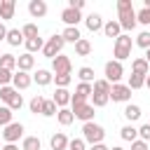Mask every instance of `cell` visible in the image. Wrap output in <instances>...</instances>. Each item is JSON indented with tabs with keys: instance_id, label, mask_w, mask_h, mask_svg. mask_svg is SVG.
<instances>
[{
	"instance_id": "1",
	"label": "cell",
	"mask_w": 150,
	"mask_h": 150,
	"mask_svg": "<svg viewBox=\"0 0 150 150\" xmlns=\"http://www.w3.org/2000/svg\"><path fill=\"white\" fill-rule=\"evenodd\" d=\"M117 23L127 33L136 28V12H134L131 0H117Z\"/></svg>"
},
{
	"instance_id": "2",
	"label": "cell",
	"mask_w": 150,
	"mask_h": 150,
	"mask_svg": "<svg viewBox=\"0 0 150 150\" xmlns=\"http://www.w3.org/2000/svg\"><path fill=\"white\" fill-rule=\"evenodd\" d=\"M70 112L77 117V120H82V122H94V105L87 101V98H82V96H70Z\"/></svg>"
},
{
	"instance_id": "3",
	"label": "cell",
	"mask_w": 150,
	"mask_h": 150,
	"mask_svg": "<svg viewBox=\"0 0 150 150\" xmlns=\"http://www.w3.org/2000/svg\"><path fill=\"white\" fill-rule=\"evenodd\" d=\"M110 82L103 77V80H94V84H91V105L94 108H103L108 101H110Z\"/></svg>"
},
{
	"instance_id": "4",
	"label": "cell",
	"mask_w": 150,
	"mask_h": 150,
	"mask_svg": "<svg viewBox=\"0 0 150 150\" xmlns=\"http://www.w3.org/2000/svg\"><path fill=\"white\" fill-rule=\"evenodd\" d=\"M103 136H105V129L96 122H84L82 124V141L89 143V145H96V143H103Z\"/></svg>"
},
{
	"instance_id": "5",
	"label": "cell",
	"mask_w": 150,
	"mask_h": 150,
	"mask_svg": "<svg viewBox=\"0 0 150 150\" xmlns=\"http://www.w3.org/2000/svg\"><path fill=\"white\" fill-rule=\"evenodd\" d=\"M131 47H134V42H131V38L127 35V33H122L117 40H115V47H112V56H115V61H124V59H129L131 56Z\"/></svg>"
},
{
	"instance_id": "6",
	"label": "cell",
	"mask_w": 150,
	"mask_h": 150,
	"mask_svg": "<svg viewBox=\"0 0 150 150\" xmlns=\"http://www.w3.org/2000/svg\"><path fill=\"white\" fill-rule=\"evenodd\" d=\"M0 101H5L9 110H19V108L23 105L21 94H19L14 87H9V84H7V87H0Z\"/></svg>"
},
{
	"instance_id": "7",
	"label": "cell",
	"mask_w": 150,
	"mask_h": 150,
	"mask_svg": "<svg viewBox=\"0 0 150 150\" xmlns=\"http://www.w3.org/2000/svg\"><path fill=\"white\" fill-rule=\"evenodd\" d=\"M63 38L61 35H52L47 42H45V47H42V54L47 56V59H56L59 54H61V49H63Z\"/></svg>"
},
{
	"instance_id": "8",
	"label": "cell",
	"mask_w": 150,
	"mask_h": 150,
	"mask_svg": "<svg viewBox=\"0 0 150 150\" xmlns=\"http://www.w3.org/2000/svg\"><path fill=\"white\" fill-rule=\"evenodd\" d=\"M122 75H124V66L120 63V61H108L105 63V80L110 82V84H117L120 80H122Z\"/></svg>"
},
{
	"instance_id": "9",
	"label": "cell",
	"mask_w": 150,
	"mask_h": 150,
	"mask_svg": "<svg viewBox=\"0 0 150 150\" xmlns=\"http://www.w3.org/2000/svg\"><path fill=\"white\" fill-rule=\"evenodd\" d=\"M19 138H23V124L21 122H9L2 131V141L5 143H16Z\"/></svg>"
},
{
	"instance_id": "10",
	"label": "cell",
	"mask_w": 150,
	"mask_h": 150,
	"mask_svg": "<svg viewBox=\"0 0 150 150\" xmlns=\"http://www.w3.org/2000/svg\"><path fill=\"white\" fill-rule=\"evenodd\" d=\"M52 70H54V75H70V70H73L70 56L59 54L56 59H52Z\"/></svg>"
},
{
	"instance_id": "11",
	"label": "cell",
	"mask_w": 150,
	"mask_h": 150,
	"mask_svg": "<svg viewBox=\"0 0 150 150\" xmlns=\"http://www.w3.org/2000/svg\"><path fill=\"white\" fill-rule=\"evenodd\" d=\"M110 98L112 101H117V103H127L129 98H131V89L127 87V84H112L110 87Z\"/></svg>"
},
{
	"instance_id": "12",
	"label": "cell",
	"mask_w": 150,
	"mask_h": 150,
	"mask_svg": "<svg viewBox=\"0 0 150 150\" xmlns=\"http://www.w3.org/2000/svg\"><path fill=\"white\" fill-rule=\"evenodd\" d=\"M30 82H33V77H30L28 73H23V70H19V73H14V75H12V84H14V89H16V91L28 89V87H30Z\"/></svg>"
},
{
	"instance_id": "13",
	"label": "cell",
	"mask_w": 150,
	"mask_h": 150,
	"mask_svg": "<svg viewBox=\"0 0 150 150\" xmlns=\"http://www.w3.org/2000/svg\"><path fill=\"white\" fill-rule=\"evenodd\" d=\"M28 14H30L33 19H42V16L47 14V2H45V0H30V2H28Z\"/></svg>"
},
{
	"instance_id": "14",
	"label": "cell",
	"mask_w": 150,
	"mask_h": 150,
	"mask_svg": "<svg viewBox=\"0 0 150 150\" xmlns=\"http://www.w3.org/2000/svg\"><path fill=\"white\" fill-rule=\"evenodd\" d=\"M80 19H82V14H80L77 9H70V7H66V9L61 12V21H63L66 26H77V23H80Z\"/></svg>"
},
{
	"instance_id": "15",
	"label": "cell",
	"mask_w": 150,
	"mask_h": 150,
	"mask_svg": "<svg viewBox=\"0 0 150 150\" xmlns=\"http://www.w3.org/2000/svg\"><path fill=\"white\" fill-rule=\"evenodd\" d=\"M84 26H87L91 33H96V30H103V19H101V14L91 12V14L84 19Z\"/></svg>"
},
{
	"instance_id": "16",
	"label": "cell",
	"mask_w": 150,
	"mask_h": 150,
	"mask_svg": "<svg viewBox=\"0 0 150 150\" xmlns=\"http://www.w3.org/2000/svg\"><path fill=\"white\" fill-rule=\"evenodd\" d=\"M33 66H35V56L33 54H23V56H16V68L19 70H23V73H28V70H33Z\"/></svg>"
},
{
	"instance_id": "17",
	"label": "cell",
	"mask_w": 150,
	"mask_h": 150,
	"mask_svg": "<svg viewBox=\"0 0 150 150\" xmlns=\"http://www.w3.org/2000/svg\"><path fill=\"white\" fill-rule=\"evenodd\" d=\"M52 101L56 103V108H66L70 103V91L68 89H56L54 96H52Z\"/></svg>"
},
{
	"instance_id": "18",
	"label": "cell",
	"mask_w": 150,
	"mask_h": 150,
	"mask_svg": "<svg viewBox=\"0 0 150 150\" xmlns=\"http://www.w3.org/2000/svg\"><path fill=\"white\" fill-rule=\"evenodd\" d=\"M14 12H16L14 0H2L0 2V19H14Z\"/></svg>"
},
{
	"instance_id": "19",
	"label": "cell",
	"mask_w": 150,
	"mask_h": 150,
	"mask_svg": "<svg viewBox=\"0 0 150 150\" xmlns=\"http://www.w3.org/2000/svg\"><path fill=\"white\" fill-rule=\"evenodd\" d=\"M61 38H63V42H73V45H75L82 35H80V28H77V26H66L63 33H61Z\"/></svg>"
},
{
	"instance_id": "20",
	"label": "cell",
	"mask_w": 150,
	"mask_h": 150,
	"mask_svg": "<svg viewBox=\"0 0 150 150\" xmlns=\"http://www.w3.org/2000/svg\"><path fill=\"white\" fill-rule=\"evenodd\" d=\"M131 73H136V75H148L150 73V66H148V61L141 56V59H134L131 61Z\"/></svg>"
},
{
	"instance_id": "21",
	"label": "cell",
	"mask_w": 150,
	"mask_h": 150,
	"mask_svg": "<svg viewBox=\"0 0 150 150\" xmlns=\"http://www.w3.org/2000/svg\"><path fill=\"white\" fill-rule=\"evenodd\" d=\"M103 33H105V38H120L122 35V28H120V23L117 21H108V23H103Z\"/></svg>"
},
{
	"instance_id": "22",
	"label": "cell",
	"mask_w": 150,
	"mask_h": 150,
	"mask_svg": "<svg viewBox=\"0 0 150 150\" xmlns=\"http://www.w3.org/2000/svg\"><path fill=\"white\" fill-rule=\"evenodd\" d=\"M52 80H54V75H52L49 70H45V68H40V70H38L35 75H33V82H38L40 87H47V84H49Z\"/></svg>"
},
{
	"instance_id": "23",
	"label": "cell",
	"mask_w": 150,
	"mask_h": 150,
	"mask_svg": "<svg viewBox=\"0 0 150 150\" xmlns=\"http://www.w3.org/2000/svg\"><path fill=\"white\" fill-rule=\"evenodd\" d=\"M49 145H52V150H68V138H66V134H54L52 141H49Z\"/></svg>"
},
{
	"instance_id": "24",
	"label": "cell",
	"mask_w": 150,
	"mask_h": 150,
	"mask_svg": "<svg viewBox=\"0 0 150 150\" xmlns=\"http://www.w3.org/2000/svg\"><path fill=\"white\" fill-rule=\"evenodd\" d=\"M75 54H77V56H89V54H91V42L84 40V38H80V40L75 42Z\"/></svg>"
},
{
	"instance_id": "25",
	"label": "cell",
	"mask_w": 150,
	"mask_h": 150,
	"mask_svg": "<svg viewBox=\"0 0 150 150\" xmlns=\"http://www.w3.org/2000/svg\"><path fill=\"white\" fill-rule=\"evenodd\" d=\"M56 120H59V124H63V127H68V124H73V120H75V115L70 112V108H59V112H56Z\"/></svg>"
},
{
	"instance_id": "26",
	"label": "cell",
	"mask_w": 150,
	"mask_h": 150,
	"mask_svg": "<svg viewBox=\"0 0 150 150\" xmlns=\"http://www.w3.org/2000/svg\"><path fill=\"white\" fill-rule=\"evenodd\" d=\"M120 136H122V141L134 143V141L138 138V129H136V127H131V124H127V127H122V129H120Z\"/></svg>"
},
{
	"instance_id": "27",
	"label": "cell",
	"mask_w": 150,
	"mask_h": 150,
	"mask_svg": "<svg viewBox=\"0 0 150 150\" xmlns=\"http://www.w3.org/2000/svg\"><path fill=\"white\" fill-rule=\"evenodd\" d=\"M5 40H7V42H9L12 47H19V45L23 42V35H21V30H19V28H9V30H7V38H5Z\"/></svg>"
},
{
	"instance_id": "28",
	"label": "cell",
	"mask_w": 150,
	"mask_h": 150,
	"mask_svg": "<svg viewBox=\"0 0 150 150\" xmlns=\"http://www.w3.org/2000/svg\"><path fill=\"white\" fill-rule=\"evenodd\" d=\"M23 45H26L28 54H33V52H40V49L45 47V42H42V38H40V35H38V38H30V40H23Z\"/></svg>"
},
{
	"instance_id": "29",
	"label": "cell",
	"mask_w": 150,
	"mask_h": 150,
	"mask_svg": "<svg viewBox=\"0 0 150 150\" xmlns=\"http://www.w3.org/2000/svg\"><path fill=\"white\" fill-rule=\"evenodd\" d=\"M77 77H80V82L94 84V68H89V66H82V68L77 70Z\"/></svg>"
},
{
	"instance_id": "30",
	"label": "cell",
	"mask_w": 150,
	"mask_h": 150,
	"mask_svg": "<svg viewBox=\"0 0 150 150\" xmlns=\"http://www.w3.org/2000/svg\"><path fill=\"white\" fill-rule=\"evenodd\" d=\"M56 112H59L56 103H54L52 98H45V101H42V112H40V115H45V117H54Z\"/></svg>"
},
{
	"instance_id": "31",
	"label": "cell",
	"mask_w": 150,
	"mask_h": 150,
	"mask_svg": "<svg viewBox=\"0 0 150 150\" xmlns=\"http://www.w3.org/2000/svg\"><path fill=\"white\" fill-rule=\"evenodd\" d=\"M124 117H127L129 122H136V120L141 117V108H138L136 103H127V108H124Z\"/></svg>"
},
{
	"instance_id": "32",
	"label": "cell",
	"mask_w": 150,
	"mask_h": 150,
	"mask_svg": "<svg viewBox=\"0 0 150 150\" xmlns=\"http://www.w3.org/2000/svg\"><path fill=\"white\" fill-rule=\"evenodd\" d=\"M0 68L14 73V68H16V56H12V54H2V56H0Z\"/></svg>"
},
{
	"instance_id": "33",
	"label": "cell",
	"mask_w": 150,
	"mask_h": 150,
	"mask_svg": "<svg viewBox=\"0 0 150 150\" xmlns=\"http://www.w3.org/2000/svg\"><path fill=\"white\" fill-rule=\"evenodd\" d=\"M21 150H40V138L38 136H23Z\"/></svg>"
},
{
	"instance_id": "34",
	"label": "cell",
	"mask_w": 150,
	"mask_h": 150,
	"mask_svg": "<svg viewBox=\"0 0 150 150\" xmlns=\"http://www.w3.org/2000/svg\"><path fill=\"white\" fill-rule=\"evenodd\" d=\"M127 87H129V89H141V87H145V75H136V73H131Z\"/></svg>"
},
{
	"instance_id": "35",
	"label": "cell",
	"mask_w": 150,
	"mask_h": 150,
	"mask_svg": "<svg viewBox=\"0 0 150 150\" xmlns=\"http://www.w3.org/2000/svg\"><path fill=\"white\" fill-rule=\"evenodd\" d=\"M21 35H23L26 40H30V38H38L40 33H38V26H35V23H23V28H21Z\"/></svg>"
},
{
	"instance_id": "36",
	"label": "cell",
	"mask_w": 150,
	"mask_h": 150,
	"mask_svg": "<svg viewBox=\"0 0 150 150\" xmlns=\"http://www.w3.org/2000/svg\"><path fill=\"white\" fill-rule=\"evenodd\" d=\"M91 91H94V89H91V84H87V82H80V84H77V89H75V94H77V96H82V98H87V101L91 98Z\"/></svg>"
},
{
	"instance_id": "37",
	"label": "cell",
	"mask_w": 150,
	"mask_h": 150,
	"mask_svg": "<svg viewBox=\"0 0 150 150\" xmlns=\"http://www.w3.org/2000/svg\"><path fill=\"white\" fill-rule=\"evenodd\" d=\"M136 45H138L141 49H148V47H150V30L138 33V35H136Z\"/></svg>"
},
{
	"instance_id": "38",
	"label": "cell",
	"mask_w": 150,
	"mask_h": 150,
	"mask_svg": "<svg viewBox=\"0 0 150 150\" xmlns=\"http://www.w3.org/2000/svg\"><path fill=\"white\" fill-rule=\"evenodd\" d=\"M12 110L7 108V105H0V127H7L9 122H12Z\"/></svg>"
},
{
	"instance_id": "39",
	"label": "cell",
	"mask_w": 150,
	"mask_h": 150,
	"mask_svg": "<svg viewBox=\"0 0 150 150\" xmlns=\"http://www.w3.org/2000/svg\"><path fill=\"white\" fill-rule=\"evenodd\" d=\"M42 101H45L42 96H33V98H30V103H28L30 112H35V115H38V112H42Z\"/></svg>"
},
{
	"instance_id": "40",
	"label": "cell",
	"mask_w": 150,
	"mask_h": 150,
	"mask_svg": "<svg viewBox=\"0 0 150 150\" xmlns=\"http://www.w3.org/2000/svg\"><path fill=\"white\" fill-rule=\"evenodd\" d=\"M136 23H143V26H150V9H141V12H136Z\"/></svg>"
},
{
	"instance_id": "41",
	"label": "cell",
	"mask_w": 150,
	"mask_h": 150,
	"mask_svg": "<svg viewBox=\"0 0 150 150\" xmlns=\"http://www.w3.org/2000/svg\"><path fill=\"white\" fill-rule=\"evenodd\" d=\"M70 80H73L70 75H54V82H56L59 89H66V87L70 84Z\"/></svg>"
},
{
	"instance_id": "42",
	"label": "cell",
	"mask_w": 150,
	"mask_h": 150,
	"mask_svg": "<svg viewBox=\"0 0 150 150\" xmlns=\"http://www.w3.org/2000/svg\"><path fill=\"white\" fill-rule=\"evenodd\" d=\"M68 150H87V143L82 138H73V141H68Z\"/></svg>"
},
{
	"instance_id": "43",
	"label": "cell",
	"mask_w": 150,
	"mask_h": 150,
	"mask_svg": "<svg viewBox=\"0 0 150 150\" xmlns=\"http://www.w3.org/2000/svg\"><path fill=\"white\" fill-rule=\"evenodd\" d=\"M12 75H14V73H9V70L0 68V87H7V84L12 82Z\"/></svg>"
},
{
	"instance_id": "44",
	"label": "cell",
	"mask_w": 150,
	"mask_h": 150,
	"mask_svg": "<svg viewBox=\"0 0 150 150\" xmlns=\"http://www.w3.org/2000/svg\"><path fill=\"white\" fill-rule=\"evenodd\" d=\"M138 138H141V141H145V143L150 141V124H148V122L138 129Z\"/></svg>"
},
{
	"instance_id": "45",
	"label": "cell",
	"mask_w": 150,
	"mask_h": 150,
	"mask_svg": "<svg viewBox=\"0 0 150 150\" xmlns=\"http://www.w3.org/2000/svg\"><path fill=\"white\" fill-rule=\"evenodd\" d=\"M131 150H148V143L141 141V138H136V141L131 143Z\"/></svg>"
},
{
	"instance_id": "46",
	"label": "cell",
	"mask_w": 150,
	"mask_h": 150,
	"mask_svg": "<svg viewBox=\"0 0 150 150\" xmlns=\"http://www.w3.org/2000/svg\"><path fill=\"white\" fill-rule=\"evenodd\" d=\"M7 30H9V28H7L5 23H0V42H2L5 38H7Z\"/></svg>"
},
{
	"instance_id": "47",
	"label": "cell",
	"mask_w": 150,
	"mask_h": 150,
	"mask_svg": "<svg viewBox=\"0 0 150 150\" xmlns=\"http://www.w3.org/2000/svg\"><path fill=\"white\" fill-rule=\"evenodd\" d=\"M89 150H110V148H108V145H103V143H96V145H91Z\"/></svg>"
},
{
	"instance_id": "48",
	"label": "cell",
	"mask_w": 150,
	"mask_h": 150,
	"mask_svg": "<svg viewBox=\"0 0 150 150\" xmlns=\"http://www.w3.org/2000/svg\"><path fill=\"white\" fill-rule=\"evenodd\" d=\"M2 150H19L14 143H7V145H2Z\"/></svg>"
},
{
	"instance_id": "49",
	"label": "cell",
	"mask_w": 150,
	"mask_h": 150,
	"mask_svg": "<svg viewBox=\"0 0 150 150\" xmlns=\"http://www.w3.org/2000/svg\"><path fill=\"white\" fill-rule=\"evenodd\" d=\"M143 59H145V61H148V66H150V47L145 49V56H143Z\"/></svg>"
},
{
	"instance_id": "50",
	"label": "cell",
	"mask_w": 150,
	"mask_h": 150,
	"mask_svg": "<svg viewBox=\"0 0 150 150\" xmlns=\"http://www.w3.org/2000/svg\"><path fill=\"white\" fill-rule=\"evenodd\" d=\"M145 87H148V89H150V73H148V75H145Z\"/></svg>"
},
{
	"instance_id": "51",
	"label": "cell",
	"mask_w": 150,
	"mask_h": 150,
	"mask_svg": "<svg viewBox=\"0 0 150 150\" xmlns=\"http://www.w3.org/2000/svg\"><path fill=\"white\" fill-rule=\"evenodd\" d=\"M143 7H145V9H150V0H145V2H143Z\"/></svg>"
},
{
	"instance_id": "52",
	"label": "cell",
	"mask_w": 150,
	"mask_h": 150,
	"mask_svg": "<svg viewBox=\"0 0 150 150\" xmlns=\"http://www.w3.org/2000/svg\"><path fill=\"white\" fill-rule=\"evenodd\" d=\"M110 150H124V148H120V145H115V148H110Z\"/></svg>"
},
{
	"instance_id": "53",
	"label": "cell",
	"mask_w": 150,
	"mask_h": 150,
	"mask_svg": "<svg viewBox=\"0 0 150 150\" xmlns=\"http://www.w3.org/2000/svg\"><path fill=\"white\" fill-rule=\"evenodd\" d=\"M0 150H2V143H0Z\"/></svg>"
},
{
	"instance_id": "54",
	"label": "cell",
	"mask_w": 150,
	"mask_h": 150,
	"mask_svg": "<svg viewBox=\"0 0 150 150\" xmlns=\"http://www.w3.org/2000/svg\"><path fill=\"white\" fill-rule=\"evenodd\" d=\"M0 56H2V52H0Z\"/></svg>"
},
{
	"instance_id": "55",
	"label": "cell",
	"mask_w": 150,
	"mask_h": 150,
	"mask_svg": "<svg viewBox=\"0 0 150 150\" xmlns=\"http://www.w3.org/2000/svg\"><path fill=\"white\" fill-rule=\"evenodd\" d=\"M148 124H150V122H148Z\"/></svg>"
}]
</instances>
